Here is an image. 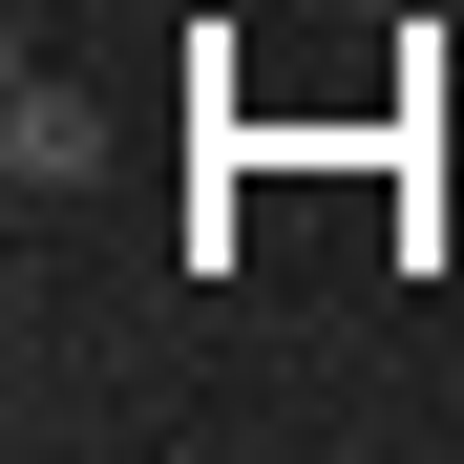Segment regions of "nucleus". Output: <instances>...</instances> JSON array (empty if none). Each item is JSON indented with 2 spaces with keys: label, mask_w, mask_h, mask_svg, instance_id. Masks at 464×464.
Masks as SVG:
<instances>
[{
  "label": "nucleus",
  "mask_w": 464,
  "mask_h": 464,
  "mask_svg": "<svg viewBox=\"0 0 464 464\" xmlns=\"http://www.w3.org/2000/svg\"><path fill=\"white\" fill-rule=\"evenodd\" d=\"M0 169H22V190H85V169H106V106L22 63V85H0Z\"/></svg>",
  "instance_id": "f257e3e1"
}]
</instances>
